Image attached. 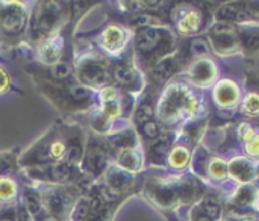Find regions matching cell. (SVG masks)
<instances>
[{"label": "cell", "instance_id": "1", "mask_svg": "<svg viewBox=\"0 0 259 221\" xmlns=\"http://www.w3.org/2000/svg\"><path fill=\"white\" fill-rule=\"evenodd\" d=\"M105 167V153L102 149L91 146L83 156V170L90 174H99Z\"/></svg>", "mask_w": 259, "mask_h": 221}, {"label": "cell", "instance_id": "2", "mask_svg": "<svg viewBox=\"0 0 259 221\" xmlns=\"http://www.w3.org/2000/svg\"><path fill=\"white\" fill-rule=\"evenodd\" d=\"M159 39H161V33H159L158 29L146 27V29H143L137 35L135 44H137V49L138 50H141L143 53H149V52H152L158 46Z\"/></svg>", "mask_w": 259, "mask_h": 221}, {"label": "cell", "instance_id": "3", "mask_svg": "<svg viewBox=\"0 0 259 221\" xmlns=\"http://www.w3.org/2000/svg\"><path fill=\"white\" fill-rule=\"evenodd\" d=\"M80 76H82V80H85L88 83L100 85L106 80L105 79L106 70L103 65H100L94 61H88V62H85L83 67H80Z\"/></svg>", "mask_w": 259, "mask_h": 221}, {"label": "cell", "instance_id": "4", "mask_svg": "<svg viewBox=\"0 0 259 221\" xmlns=\"http://www.w3.org/2000/svg\"><path fill=\"white\" fill-rule=\"evenodd\" d=\"M26 26V15L21 11H11L2 18V29L9 35L20 33Z\"/></svg>", "mask_w": 259, "mask_h": 221}, {"label": "cell", "instance_id": "5", "mask_svg": "<svg viewBox=\"0 0 259 221\" xmlns=\"http://www.w3.org/2000/svg\"><path fill=\"white\" fill-rule=\"evenodd\" d=\"M62 53V38H52L39 47V55L46 62H53Z\"/></svg>", "mask_w": 259, "mask_h": 221}, {"label": "cell", "instance_id": "6", "mask_svg": "<svg viewBox=\"0 0 259 221\" xmlns=\"http://www.w3.org/2000/svg\"><path fill=\"white\" fill-rule=\"evenodd\" d=\"M61 11V6L55 2H50L44 6V12L41 14L39 20H38V26L42 32H47L52 29L53 23H55V17L58 15V12Z\"/></svg>", "mask_w": 259, "mask_h": 221}, {"label": "cell", "instance_id": "7", "mask_svg": "<svg viewBox=\"0 0 259 221\" xmlns=\"http://www.w3.org/2000/svg\"><path fill=\"white\" fill-rule=\"evenodd\" d=\"M238 97V90L231 82H222L215 91V99L222 105H232Z\"/></svg>", "mask_w": 259, "mask_h": 221}, {"label": "cell", "instance_id": "8", "mask_svg": "<svg viewBox=\"0 0 259 221\" xmlns=\"http://www.w3.org/2000/svg\"><path fill=\"white\" fill-rule=\"evenodd\" d=\"M200 21H202L200 14L197 11H190L188 14H185L181 18L179 29H181V32H185V33H188V32H197V29L200 26Z\"/></svg>", "mask_w": 259, "mask_h": 221}, {"label": "cell", "instance_id": "9", "mask_svg": "<svg viewBox=\"0 0 259 221\" xmlns=\"http://www.w3.org/2000/svg\"><path fill=\"white\" fill-rule=\"evenodd\" d=\"M123 39H124V33L123 30H120L117 26H111L105 30L103 33V41L105 44L111 49V50H115L118 49L121 44H123Z\"/></svg>", "mask_w": 259, "mask_h": 221}, {"label": "cell", "instance_id": "10", "mask_svg": "<svg viewBox=\"0 0 259 221\" xmlns=\"http://www.w3.org/2000/svg\"><path fill=\"white\" fill-rule=\"evenodd\" d=\"M241 44L244 46L246 52L249 53H258L259 52V33L258 32H243L241 35Z\"/></svg>", "mask_w": 259, "mask_h": 221}, {"label": "cell", "instance_id": "11", "mask_svg": "<svg viewBox=\"0 0 259 221\" xmlns=\"http://www.w3.org/2000/svg\"><path fill=\"white\" fill-rule=\"evenodd\" d=\"M47 173L50 174L52 179H55L58 182H65L70 176V168L65 162H58V164L50 165Z\"/></svg>", "mask_w": 259, "mask_h": 221}, {"label": "cell", "instance_id": "12", "mask_svg": "<svg viewBox=\"0 0 259 221\" xmlns=\"http://www.w3.org/2000/svg\"><path fill=\"white\" fill-rule=\"evenodd\" d=\"M44 202H46L47 209L52 214H61V211H62V199L56 191L46 193L44 194Z\"/></svg>", "mask_w": 259, "mask_h": 221}, {"label": "cell", "instance_id": "13", "mask_svg": "<svg viewBox=\"0 0 259 221\" xmlns=\"http://www.w3.org/2000/svg\"><path fill=\"white\" fill-rule=\"evenodd\" d=\"M24 205H26V211L30 214V217L39 215L41 202H39V199H38L36 194H33V193H26V194H24Z\"/></svg>", "mask_w": 259, "mask_h": 221}, {"label": "cell", "instance_id": "14", "mask_svg": "<svg viewBox=\"0 0 259 221\" xmlns=\"http://www.w3.org/2000/svg\"><path fill=\"white\" fill-rule=\"evenodd\" d=\"M211 74H212V68H211V62H208V61H200L194 67V79H197L200 82L209 80Z\"/></svg>", "mask_w": 259, "mask_h": 221}, {"label": "cell", "instance_id": "15", "mask_svg": "<svg viewBox=\"0 0 259 221\" xmlns=\"http://www.w3.org/2000/svg\"><path fill=\"white\" fill-rule=\"evenodd\" d=\"M120 164L129 170H137L138 164H140V158L137 156V153L134 150H126L120 155Z\"/></svg>", "mask_w": 259, "mask_h": 221}, {"label": "cell", "instance_id": "16", "mask_svg": "<svg viewBox=\"0 0 259 221\" xmlns=\"http://www.w3.org/2000/svg\"><path fill=\"white\" fill-rule=\"evenodd\" d=\"M17 193L15 184L11 179H0V200H11Z\"/></svg>", "mask_w": 259, "mask_h": 221}, {"label": "cell", "instance_id": "17", "mask_svg": "<svg viewBox=\"0 0 259 221\" xmlns=\"http://www.w3.org/2000/svg\"><path fill=\"white\" fill-rule=\"evenodd\" d=\"M127 182H129L127 176H126L124 173L117 171V170H112L111 174L108 176V184H109L111 188H114V190H121V188H124V185H126Z\"/></svg>", "mask_w": 259, "mask_h": 221}, {"label": "cell", "instance_id": "18", "mask_svg": "<svg viewBox=\"0 0 259 221\" xmlns=\"http://www.w3.org/2000/svg\"><path fill=\"white\" fill-rule=\"evenodd\" d=\"M88 211H90V200L82 199V200L76 205V208H74V211H73V215H71V220L85 221L87 215H88Z\"/></svg>", "mask_w": 259, "mask_h": 221}, {"label": "cell", "instance_id": "19", "mask_svg": "<svg viewBox=\"0 0 259 221\" xmlns=\"http://www.w3.org/2000/svg\"><path fill=\"white\" fill-rule=\"evenodd\" d=\"M65 153H67V147H65L64 141H53L47 149V158H50V159H59Z\"/></svg>", "mask_w": 259, "mask_h": 221}, {"label": "cell", "instance_id": "20", "mask_svg": "<svg viewBox=\"0 0 259 221\" xmlns=\"http://www.w3.org/2000/svg\"><path fill=\"white\" fill-rule=\"evenodd\" d=\"M232 173H234L235 176H238L241 181H247V179H250L252 168H250V165H249L247 162L240 161L238 164L235 162V164L232 165Z\"/></svg>", "mask_w": 259, "mask_h": 221}, {"label": "cell", "instance_id": "21", "mask_svg": "<svg viewBox=\"0 0 259 221\" xmlns=\"http://www.w3.org/2000/svg\"><path fill=\"white\" fill-rule=\"evenodd\" d=\"M170 143H171V140H168V137H164V138L158 140V141L155 143L153 149H152V155H153L155 158L161 159L162 156H165V153H167V150H168V147H170Z\"/></svg>", "mask_w": 259, "mask_h": 221}, {"label": "cell", "instance_id": "22", "mask_svg": "<svg viewBox=\"0 0 259 221\" xmlns=\"http://www.w3.org/2000/svg\"><path fill=\"white\" fill-rule=\"evenodd\" d=\"M70 73H71V67L67 62H56L52 67V76L56 79H65L70 76Z\"/></svg>", "mask_w": 259, "mask_h": 221}, {"label": "cell", "instance_id": "23", "mask_svg": "<svg viewBox=\"0 0 259 221\" xmlns=\"http://www.w3.org/2000/svg\"><path fill=\"white\" fill-rule=\"evenodd\" d=\"M188 161V153L185 149H176L171 156H170V162L175 165V167H184Z\"/></svg>", "mask_w": 259, "mask_h": 221}, {"label": "cell", "instance_id": "24", "mask_svg": "<svg viewBox=\"0 0 259 221\" xmlns=\"http://www.w3.org/2000/svg\"><path fill=\"white\" fill-rule=\"evenodd\" d=\"M68 94L74 100H83V99H87L90 96V91L83 85H71L68 88Z\"/></svg>", "mask_w": 259, "mask_h": 221}, {"label": "cell", "instance_id": "25", "mask_svg": "<svg viewBox=\"0 0 259 221\" xmlns=\"http://www.w3.org/2000/svg\"><path fill=\"white\" fill-rule=\"evenodd\" d=\"M114 76H115L117 82L121 83V85H127V83L132 82V71L129 68H126V67H118L115 70Z\"/></svg>", "mask_w": 259, "mask_h": 221}, {"label": "cell", "instance_id": "26", "mask_svg": "<svg viewBox=\"0 0 259 221\" xmlns=\"http://www.w3.org/2000/svg\"><path fill=\"white\" fill-rule=\"evenodd\" d=\"M150 118H152V108L149 105H143L137 111V121L146 124L147 121H150Z\"/></svg>", "mask_w": 259, "mask_h": 221}, {"label": "cell", "instance_id": "27", "mask_svg": "<svg viewBox=\"0 0 259 221\" xmlns=\"http://www.w3.org/2000/svg\"><path fill=\"white\" fill-rule=\"evenodd\" d=\"M82 159V149L79 146L67 149V161L70 164H77Z\"/></svg>", "mask_w": 259, "mask_h": 221}, {"label": "cell", "instance_id": "28", "mask_svg": "<svg viewBox=\"0 0 259 221\" xmlns=\"http://www.w3.org/2000/svg\"><path fill=\"white\" fill-rule=\"evenodd\" d=\"M226 173V165L222 161H214L211 164V174L214 178H223Z\"/></svg>", "mask_w": 259, "mask_h": 221}, {"label": "cell", "instance_id": "29", "mask_svg": "<svg viewBox=\"0 0 259 221\" xmlns=\"http://www.w3.org/2000/svg\"><path fill=\"white\" fill-rule=\"evenodd\" d=\"M143 130H144V134L149 137V138H156L158 137V134H159V129H158V124L155 123V121H147L146 124H144V127H143Z\"/></svg>", "mask_w": 259, "mask_h": 221}, {"label": "cell", "instance_id": "30", "mask_svg": "<svg viewBox=\"0 0 259 221\" xmlns=\"http://www.w3.org/2000/svg\"><path fill=\"white\" fill-rule=\"evenodd\" d=\"M15 215H17V221H30V214L26 211L24 206H18Z\"/></svg>", "mask_w": 259, "mask_h": 221}, {"label": "cell", "instance_id": "31", "mask_svg": "<svg viewBox=\"0 0 259 221\" xmlns=\"http://www.w3.org/2000/svg\"><path fill=\"white\" fill-rule=\"evenodd\" d=\"M247 153L250 155H259V137L253 138L249 144H247Z\"/></svg>", "mask_w": 259, "mask_h": 221}, {"label": "cell", "instance_id": "32", "mask_svg": "<svg viewBox=\"0 0 259 221\" xmlns=\"http://www.w3.org/2000/svg\"><path fill=\"white\" fill-rule=\"evenodd\" d=\"M102 100L106 103V102H111V100H115V91L112 90V88H106V90H103L102 91Z\"/></svg>", "mask_w": 259, "mask_h": 221}, {"label": "cell", "instance_id": "33", "mask_svg": "<svg viewBox=\"0 0 259 221\" xmlns=\"http://www.w3.org/2000/svg\"><path fill=\"white\" fill-rule=\"evenodd\" d=\"M8 88V76L3 73V70H0V91H5Z\"/></svg>", "mask_w": 259, "mask_h": 221}, {"label": "cell", "instance_id": "34", "mask_svg": "<svg viewBox=\"0 0 259 221\" xmlns=\"http://www.w3.org/2000/svg\"><path fill=\"white\" fill-rule=\"evenodd\" d=\"M194 221H212L209 218V215H206V214H200V215H197Z\"/></svg>", "mask_w": 259, "mask_h": 221}, {"label": "cell", "instance_id": "35", "mask_svg": "<svg viewBox=\"0 0 259 221\" xmlns=\"http://www.w3.org/2000/svg\"><path fill=\"white\" fill-rule=\"evenodd\" d=\"M41 221H59L58 218H55V217H44Z\"/></svg>", "mask_w": 259, "mask_h": 221}, {"label": "cell", "instance_id": "36", "mask_svg": "<svg viewBox=\"0 0 259 221\" xmlns=\"http://www.w3.org/2000/svg\"><path fill=\"white\" fill-rule=\"evenodd\" d=\"M0 221H11L9 218H0Z\"/></svg>", "mask_w": 259, "mask_h": 221}, {"label": "cell", "instance_id": "37", "mask_svg": "<svg viewBox=\"0 0 259 221\" xmlns=\"http://www.w3.org/2000/svg\"><path fill=\"white\" fill-rule=\"evenodd\" d=\"M91 221H96V220H91Z\"/></svg>", "mask_w": 259, "mask_h": 221}]
</instances>
